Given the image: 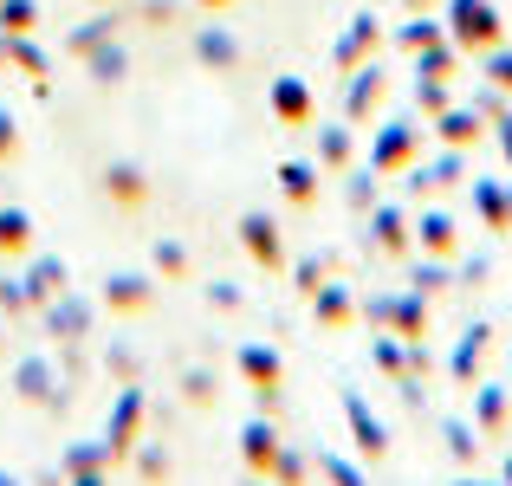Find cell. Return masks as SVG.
Instances as JSON below:
<instances>
[{
    "instance_id": "cell-1",
    "label": "cell",
    "mask_w": 512,
    "mask_h": 486,
    "mask_svg": "<svg viewBox=\"0 0 512 486\" xmlns=\"http://www.w3.org/2000/svg\"><path fill=\"white\" fill-rule=\"evenodd\" d=\"M480 208H487L500 227H512V201H506V188H493V182H487V188H480Z\"/></svg>"
},
{
    "instance_id": "cell-2",
    "label": "cell",
    "mask_w": 512,
    "mask_h": 486,
    "mask_svg": "<svg viewBox=\"0 0 512 486\" xmlns=\"http://www.w3.org/2000/svg\"><path fill=\"white\" fill-rule=\"evenodd\" d=\"M428 247H454V227L448 221H428Z\"/></svg>"
},
{
    "instance_id": "cell-3",
    "label": "cell",
    "mask_w": 512,
    "mask_h": 486,
    "mask_svg": "<svg viewBox=\"0 0 512 486\" xmlns=\"http://www.w3.org/2000/svg\"><path fill=\"white\" fill-rule=\"evenodd\" d=\"M493 78H506V85H512V59H500V65H493Z\"/></svg>"
}]
</instances>
